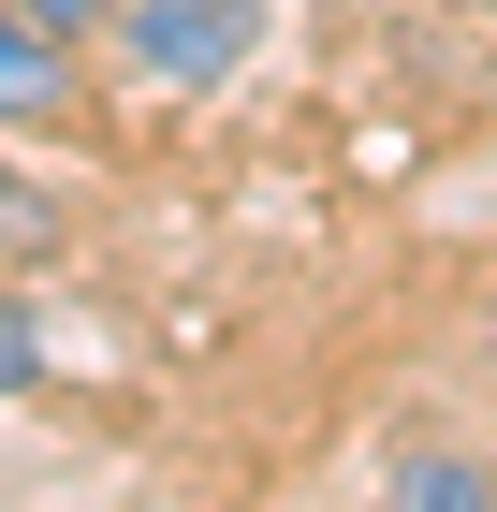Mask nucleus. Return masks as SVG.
<instances>
[{"mask_svg": "<svg viewBox=\"0 0 497 512\" xmlns=\"http://www.w3.org/2000/svg\"><path fill=\"white\" fill-rule=\"evenodd\" d=\"M117 59L176 103H205L264 59V0H117Z\"/></svg>", "mask_w": 497, "mask_h": 512, "instance_id": "1", "label": "nucleus"}, {"mask_svg": "<svg viewBox=\"0 0 497 512\" xmlns=\"http://www.w3.org/2000/svg\"><path fill=\"white\" fill-rule=\"evenodd\" d=\"M88 103V74H74V30H44L30 0H0V132H59Z\"/></svg>", "mask_w": 497, "mask_h": 512, "instance_id": "2", "label": "nucleus"}, {"mask_svg": "<svg viewBox=\"0 0 497 512\" xmlns=\"http://www.w3.org/2000/svg\"><path fill=\"white\" fill-rule=\"evenodd\" d=\"M381 512H497V469L468 454V439H395Z\"/></svg>", "mask_w": 497, "mask_h": 512, "instance_id": "3", "label": "nucleus"}, {"mask_svg": "<svg viewBox=\"0 0 497 512\" xmlns=\"http://www.w3.org/2000/svg\"><path fill=\"white\" fill-rule=\"evenodd\" d=\"M44 249H59V191L0 176V264H44Z\"/></svg>", "mask_w": 497, "mask_h": 512, "instance_id": "4", "label": "nucleus"}, {"mask_svg": "<svg viewBox=\"0 0 497 512\" xmlns=\"http://www.w3.org/2000/svg\"><path fill=\"white\" fill-rule=\"evenodd\" d=\"M30 381H44V322L0 293V395H30Z\"/></svg>", "mask_w": 497, "mask_h": 512, "instance_id": "5", "label": "nucleus"}, {"mask_svg": "<svg viewBox=\"0 0 497 512\" xmlns=\"http://www.w3.org/2000/svg\"><path fill=\"white\" fill-rule=\"evenodd\" d=\"M30 15H44V30H74V44H88V30H117V0H30Z\"/></svg>", "mask_w": 497, "mask_h": 512, "instance_id": "6", "label": "nucleus"}]
</instances>
